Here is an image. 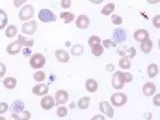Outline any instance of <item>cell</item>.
I'll use <instances>...</instances> for the list:
<instances>
[{
    "mask_svg": "<svg viewBox=\"0 0 160 120\" xmlns=\"http://www.w3.org/2000/svg\"><path fill=\"white\" fill-rule=\"evenodd\" d=\"M127 46H120L119 48H118L117 49V53L118 54H119L120 56H122V57H124V56H125V52H126V50H127Z\"/></svg>",
    "mask_w": 160,
    "mask_h": 120,
    "instance_id": "44",
    "label": "cell"
},
{
    "mask_svg": "<svg viewBox=\"0 0 160 120\" xmlns=\"http://www.w3.org/2000/svg\"><path fill=\"white\" fill-rule=\"evenodd\" d=\"M7 24H8V15L4 10L0 9V30L5 29Z\"/></svg>",
    "mask_w": 160,
    "mask_h": 120,
    "instance_id": "27",
    "label": "cell"
},
{
    "mask_svg": "<svg viewBox=\"0 0 160 120\" xmlns=\"http://www.w3.org/2000/svg\"><path fill=\"white\" fill-rule=\"evenodd\" d=\"M8 110H9V105L8 104H7L6 102H0V114H3Z\"/></svg>",
    "mask_w": 160,
    "mask_h": 120,
    "instance_id": "39",
    "label": "cell"
},
{
    "mask_svg": "<svg viewBox=\"0 0 160 120\" xmlns=\"http://www.w3.org/2000/svg\"><path fill=\"white\" fill-rule=\"evenodd\" d=\"M111 21H112V24L119 26L123 23V18L120 15L114 14V15H111Z\"/></svg>",
    "mask_w": 160,
    "mask_h": 120,
    "instance_id": "35",
    "label": "cell"
},
{
    "mask_svg": "<svg viewBox=\"0 0 160 120\" xmlns=\"http://www.w3.org/2000/svg\"><path fill=\"white\" fill-rule=\"evenodd\" d=\"M7 71V67L5 64H3L2 62H0V78H3L6 74Z\"/></svg>",
    "mask_w": 160,
    "mask_h": 120,
    "instance_id": "41",
    "label": "cell"
},
{
    "mask_svg": "<svg viewBox=\"0 0 160 120\" xmlns=\"http://www.w3.org/2000/svg\"><path fill=\"white\" fill-rule=\"evenodd\" d=\"M101 42H102L101 45L103 47H106V48H111V47H115L116 46V44H114L113 40L111 39H104Z\"/></svg>",
    "mask_w": 160,
    "mask_h": 120,
    "instance_id": "37",
    "label": "cell"
},
{
    "mask_svg": "<svg viewBox=\"0 0 160 120\" xmlns=\"http://www.w3.org/2000/svg\"><path fill=\"white\" fill-rule=\"evenodd\" d=\"M90 51H92V55L96 56V57H99L104 52V47L101 45V44H95L92 47H90Z\"/></svg>",
    "mask_w": 160,
    "mask_h": 120,
    "instance_id": "28",
    "label": "cell"
},
{
    "mask_svg": "<svg viewBox=\"0 0 160 120\" xmlns=\"http://www.w3.org/2000/svg\"><path fill=\"white\" fill-rule=\"evenodd\" d=\"M111 84L115 90H122L124 88V80H123V72L122 71H116L111 79Z\"/></svg>",
    "mask_w": 160,
    "mask_h": 120,
    "instance_id": "5",
    "label": "cell"
},
{
    "mask_svg": "<svg viewBox=\"0 0 160 120\" xmlns=\"http://www.w3.org/2000/svg\"><path fill=\"white\" fill-rule=\"evenodd\" d=\"M98 107H99V110H100L101 113H103L104 115H106L109 118H113L114 117L113 107L108 102H105V101L100 102Z\"/></svg>",
    "mask_w": 160,
    "mask_h": 120,
    "instance_id": "8",
    "label": "cell"
},
{
    "mask_svg": "<svg viewBox=\"0 0 160 120\" xmlns=\"http://www.w3.org/2000/svg\"><path fill=\"white\" fill-rule=\"evenodd\" d=\"M22 50V44H20V41L17 39L15 41H12L7 45L6 47V52L10 55H16L19 54Z\"/></svg>",
    "mask_w": 160,
    "mask_h": 120,
    "instance_id": "11",
    "label": "cell"
},
{
    "mask_svg": "<svg viewBox=\"0 0 160 120\" xmlns=\"http://www.w3.org/2000/svg\"><path fill=\"white\" fill-rule=\"evenodd\" d=\"M71 4H72V2L70 1V0H62L61 1V6H62V8H64V9L70 8Z\"/></svg>",
    "mask_w": 160,
    "mask_h": 120,
    "instance_id": "42",
    "label": "cell"
},
{
    "mask_svg": "<svg viewBox=\"0 0 160 120\" xmlns=\"http://www.w3.org/2000/svg\"><path fill=\"white\" fill-rule=\"evenodd\" d=\"M54 101L56 102L55 103L57 104H65L68 101H69V93L65 90H59L55 93V97Z\"/></svg>",
    "mask_w": 160,
    "mask_h": 120,
    "instance_id": "10",
    "label": "cell"
},
{
    "mask_svg": "<svg viewBox=\"0 0 160 120\" xmlns=\"http://www.w3.org/2000/svg\"><path fill=\"white\" fill-rule=\"evenodd\" d=\"M134 39L138 42H143L149 39V33L145 29H138L134 33Z\"/></svg>",
    "mask_w": 160,
    "mask_h": 120,
    "instance_id": "14",
    "label": "cell"
},
{
    "mask_svg": "<svg viewBox=\"0 0 160 120\" xmlns=\"http://www.w3.org/2000/svg\"><path fill=\"white\" fill-rule=\"evenodd\" d=\"M46 78V75L43 71H37L33 73V80L38 82V83H41L43 82Z\"/></svg>",
    "mask_w": 160,
    "mask_h": 120,
    "instance_id": "32",
    "label": "cell"
},
{
    "mask_svg": "<svg viewBox=\"0 0 160 120\" xmlns=\"http://www.w3.org/2000/svg\"><path fill=\"white\" fill-rule=\"evenodd\" d=\"M147 72H148V75L149 78H154V77L157 76L159 73V67L157 64H155V63H150V64L148 66Z\"/></svg>",
    "mask_w": 160,
    "mask_h": 120,
    "instance_id": "21",
    "label": "cell"
},
{
    "mask_svg": "<svg viewBox=\"0 0 160 120\" xmlns=\"http://www.w3.org/2000/svg\"><path fill=\"white\" fill-rule=\"evenodd\" d=\"M132 66V63L130 61V59H128L127 57H122L119 61V67L123 70H129Z\"/></svg>",
    "mask_w": 160,
    "mask_h": 120,
    "instance_id": "31",
    "label": "cell"
},
{
    "mask_svg": "<svg viewBox=\"0 0 160 120\" xmlns=\"http://www.w3.org/2000/svg\"><path fill=\"white\" fill-rule=\"evenodd\" d=\"M90 120H105V117H104L103 115H101V114H96Z\"/></svg>",
    "mask_w": 160,
    "mask_h": 120,
    "instance_id": "46",
    "label": "cell"
},
{
    "mask_svg": "<svg viewBox=\"0 0 160 120\" xmlns=\"http://www.w3.org/2000/svg\"><path fill=\"white\" fill-rule=\"evenodd\" d=\"M83 53V46L82 44H75L71 48V54L74 56H80Z\"/></svg>",
    "mask_w": 160,
    "mask_h": 120,
    "instance_id": "30",
    "label": "cell"
},
{
    "mask_svg": "<svg viewBox=\"0 0 160 120\" xmlns=\"http://www.w3.org/2000/svg\"><path fill=\"white\" fill-rule=\"evenodd\" d=\"M19 19L21 21H29L34 16V8L31 4H26L22 6V8L19 11Z\"/></svg>",
    "mask_w": 160,
    "mask_h": 120,
    "instance_id": "2",
    "label": "cell"
},
{
    "mask_svg": "<svg viewBox=\"0 0 160 120\" xmlns=\"http://www.w3.org/2000/svg\"><path fill=\"white\" fill-rule=\"evenodd\" d=\"M18 40L20 41V44H22V46H25V47H28V48H31L32 45H33V39H27L25 38L22 34H19L18 36Z\"/></svg>",
    "mask_w": 160,
    "mask_h": 120,
    "instance_id": "25",
    "label": "cell"
},
{
    "mask_svg": "<svg viewBox=\"0 0 160 120\" xmlns=\"http://www.w3.org/2000/svg\"><path fill=\"white\" fill-rule=\"evenodd\" d=\"M127 102H128V97L124 93L113 94L110 97V102L115 107H121L123 105L126 104Z\"/></svg>",
    "mask_w": 160,
    "mask_h": 120,
    "instance_id": "4",
    "label": "cell"
},
{
    "mask_svg": "<svg viewBox=\"0 0 160 120\" xmlns=\"http://www.w3.org/2000/svg\"><path fill=\"white\" fill-rule=\"evenodd\" d=\"M40 107L45 110H49L55 107V101L51 96H44L40 100Z\"/></svg>",
    "mask_w": 160,
    "mask_h": 120,
    "instance_id": "12",
    "label": "cell"
},
{
    "mask_svg": "<svg viewBox=\"0 0 160 120\" xmlns=\"http://www.w3.org/2000/svg\"><path fill=\"white\" fill-rule=\"evenodd\" d=\"M152 46H153V42H152L150 39L143 42H141V50L145 54H148L151 51Z\"/></svg>",
    "mask_w": 160,
    "mask_h": 120,
    "instance_id": "23",
    "label": "cell"
},
{
    "mask_svg": "<svg viewBox=\"0 0 160 120\" xmlns=\"http://www.w3.org/2000/svg\"><path fill=\"white\" fill-rule=\"evenodd\" d=\"M18 33V29H17V27L16 26H14V25H10L6 28V31H5V36L7 38H14L17 34Z\"/></svg>",
    "mask_w": 160,
    "mask_h": 120,
    "instance_id": "29",
    "label": "cell"
},
{
    "mask_svg": "<svg viewBox=\"0 0 160 120\" xmlns=\"http://www.w3.org/2000/svg\"><path fill=\"white\" fill-rule=\"evenodd\" d=\"M38 30V23L34 20H30L29 22H26L22 26V33L25 34L32 36Z\"/></svg>",
    "mask_w": 160,
    "mask_h": 120,
    "instance_id": "7",
    "label": "cell"
},
{
    "mask_svg": "<svg viewBox=\"0 0 160 120\" xmlns=\"http://www.w3.org/2000/svg\"><path fill=\"white\" fill-rule=\"evenodd\" d=\"M105 68H106V70H107L108 72H113L114 70H115L114 65H113V64H111V63H109V64H107Z\"/></svg>",
    "mask_w": 160,
    "mask_h": 120,
    "instance_id": "47",
    "label": "cell"
},
{
    "mask_svg": "<svg viewBox=\"0 0 160 120\" xmlns=\"http://www.w3.org/2000/svg\"><path fill=\"white\" fill-rule=\"evenodd\" d=\"M11 110L13 111L12 113H20L25 110V103L23 101H14L11 104Z\"/></svg>",
    "mask_w": 160,
    "mask_h": 120,
    "instance_id": "17",
    "label": "cell"
},
{
    "mask_svg": "<svg viewBox=\"0 0 160 120\" xmlns=\"http://www.w3.org/2000/svg\"><path fill=\"white\" fill-rule=\"evenodd\" d=\"M89 102H90V97H81L79 102H78V107L82 110H86L89 107Z\"/></svg>",
    "mask_w": 160,
    "mask_h": 120,
    "instance_id": "24",
    "label": "cell"
},
{
    "mask_svg": "<svg viewBox=\"0 0 160 120\" xmlns=\"http://www.w3.org/2000/svg\"><path fill=\"white\" fill-rule=\"evenodd\" d=\"M11 117L15 120H30L32 117V113L28 110H24L20 113H12Z\"/></svg>",
    "mask_w": 160,
    "mask_h": 120,
    "instance_id": "19",
    "label": "cell"
},
{
    "mask_svg": "<svg viewBox=\"0 0 160 120\" xmlns=\"http://www.w3.org/2000/svg\"><path fill=\"white\" fill-rule=\"evenodd\" d=\"M38 19L42 23H50V22H56L57 16L51 11L50 9H41L38 12Z\"/></svg>",
    "mask_w": 160,
    "mask_h": 120,
    "instance_id": "3",
    "label": "cell"
},
{
    "mask_svg": "<svg viewBox=\"0 0 160 120\" xmlns=\"http://www.w3.org/2000/svg\"><path fill=\"white\" fill-rule=\"evenodd\" d=\"M0 120H6L5 117H2V116H0Z\"/></svg>",
    "mask_w": 160,
    "mask_h": 120,
    "instance_id": "50",
    "label": "cell"
},
{
    "mask_svg": "<svg viewBox=\"0 0 160 120\" xmlns=\"http://www.w3.org/2000/svg\"><path fill=\"white\" fill-rule=\"evenodd\" d=\"M89 23H90L89 18L87 15H85V14H82V15H80L77 18V20H76V26H77V28L80 30L88 29Z\"/></svg>",
    "mask_w": 160,
    "mask_h": 120,
    "instance_id": "13",
    "label": "cell"
},
{
    "mask_svg": "<svg viewBox=\"0 0 160 120\" xmlns=\"http://www.w3.org/2000/svg\"><path fill=\"white\" fill-rule=\"evenodd\" d=\"M46 63V58L41 53H34L30 58V65L32 69H41Z\"/></svg>",
    "mask_w": 160,
    "mask_h": 120,
    "instance_id": "1",
    "label": "cell"
},
{
    "mask_svg": "<svg viewBox=\"0 0 160 120\" xmlns=\"http://www.w3.org/2000/svg\"><path fill=\"white\" fill-rule=\"evenodd\" d=\"M111 39L113 40V42L115 44H123V42L126 41V39H127V34L124 29L119 28V29L114 30V32L112 33V39Z\"/></svg>",
    "mask_w": 160,
    "mask_h": 120,
    "instance_id": "6",
    "label": "cell"
},
{
    "mask_svg": "<svg viewBox=\"0 0 160 120\" xmlns=\"http://www.w3.org/2000/svg\"><path fill=\"white\" fill-rule=\"evenodd\" d=\"M152 102L155 105V107H160V95L159 94H156L154 97H153V100H152Z\"/></svg>",
    "mask_w": 160,
    "mask_h": 120,
    "instance_id": "43",
    "label": "cell"
},
{
    "mask_svg": "<svg viewBox=\"0 0 160 120\" xmlns=\"http://www.w3.org/2000/svg\"><path fill=\"white\" fill-rule=\"evenodd\" d=\"M85 87L88 93H94L98 89V84H97V82L94 79H88L86 81Z\"/></svg>",
    "mask_w": 160,
    "mask_h": 120,
    "instance_id": "18",
    "label": "cell"
},
{
    "mask_svg": "<svg viewBox=\"0 0 160 120\" xmlns=\"http://www.w3.org/2000/svg\"><path fill=\"white\" fill-rule=\"evenodd\" d=\"M22 51H23V53H24V55L26 56V57H28V56H30V55H31V53H32L31 48H28V47H25Z\"/></svg>",
    "mask_w": 160,
    "mask_h": 120,
    "instance_id": "45",
    "label": "cell"
},
{
    "mask_svg": "<svg viewBox=\"0 0 160 120\" xmlns=\"http://www.w3.org/2000/svg\"><path fill=\"white\" fill-rule=\"evenodd\" d=\"M55 57L61 63H67L70 60V54L67 51L63 50V49H57L55 51Z\"/></svg>",
    "mask_w": 160,
    "mask_h": 120,
    "instance_id": "16",
    "label": "cell"
},
{
    "mask_svg": "<svg viewBox=\"0 0 160 120\" xmlns=\"http://www.w3.org/2000/svg\"><path fill=\"white\" fill-rule=\"evenodd\" d=\"M25 3H26L25 0H21V1H14L13 2V4H14V6H15V7H21Z\"/></svg>",
    "mask_w": 160,
    "mask_h": 120,
    "instance_id": "48",
    "label": "cell"
},
{
    "mask_svg": "<svg viewBox=\"0 0 160 120\" xmlns=\"http://www.w3.org/2000/svg\"><path fill=\"white\" fill-rule=\"evenodd\" d=\"M60 19L64 21V24H70L75 20V15L71 12H62L60 14Z\"/></svg>",
    "mask_w": 160,
    "mask_h": 120,
    "instance_id": "26",
    "label": "cell"
},
{
    "mask_svg": "<svg viewBox=\"0 0 160 120\" xmlns=\"http://www.w3.org/2000/svg\"><path fill=\"white\" fill-rule=\"evenodd\" d=\"M115 7H116L115 4L112 3V2L107 3L106 5H104V6L102 7V9H101V11H100L101 15H104V16H109V15H111V14H112V13L114 12Z\"/></svg>",
    "mask_w": 160,
    "mask_h": 120,
    "instance_id": "22",
    "label": "cell"
},
{
    "mask_svg": "<svg viewBox=\"0 0 160 120\" xmlns=\"http://www.w3.org/2000/svg\"><path fill=\"white\" fill-rule=\"evenodd\" d=\"M152 25H153L154 28L156 29H159L160 28V16L159 15H155L152 19Z\"/></svg>",
    "mask_w": 160,
    "mask_h": 120,
    "instance_id": "40",
    "label": "cell"
},
{
    "mask_svg": "<svg viewBox=\"0 0 160 120\" xmlns=\"http://www.w3.org/2000/svg\"><path fill=\"white\" fill-rule=\"evenodd\" d=\"M56 113H57L58 117H65L68 114V108L66 107H59L57 108Z\"/></svg>",
    "mask_w": 160,
    "mask_h": 120,
    "instance_id": "36",
    "label": "cell"
},
{
    "mask_svg": "<svg viewBox=\"0 0 160 120\" xmlns=\"http://www.w3.org/2000/svg\"><path fill=\"white\" fill-rule=\"evenodd\" d=\"M156 93V86L154 83L148 82L142 86V94L145 97H151Z\"/></svg>",
    "mask_w": 160,
    "mask_h": 120,
    "instance_id": "15",
    "label": "cell"
},
{
    "mask_svg": "<svg viewBox=\"0 0 160 120\" xmlns=\"http://www.w3.org/2000/svg\"><path fill=\"white\" fill-rule=\"evenodd\" d=\"M32 91L33 95L38 97H44L49 91V87L46 84H38L36 86H33L32 89Z\"/></svg>",
    "mask_w": 160,
    "mask_h": 120,
    "instance_id": "9",
    "label": "cell"
},
{
    "mask_svg": "<svg viewBox=\"0 0 160 120\" xmlns=\"http://www.w3.org/2000/svg\"><path fill=\"white\" fill-rule=\"evenodd\" d=\"M137 55V50L135 47H130V48H127L126 52H125V56L124 57H127L128 59H133L136 57Z\"/></svg>",
    "mask_w": 160,
    "mask_h": 120,
    "instance_id": "33",
    "label": "cell"
},
{
    "mask_svg": "<svg viewBox=\"0 0 160 120\" xmlns=\"http://www.w3.org/2000/svg\"><path fill=\"white\" fill-rule=\"evenodd\" d=\"M88 42V45H89L90 47H92V46H94L95 44H101V39H100L98 36H92V37H89Z\"/></svg>",
    "mask_w": 160,
    "mask_h": 120,
    "instance_id": "34",
    "label": "cell"
},
{
    "mask_svg": "<svg viewBox=\"0 0 160 120\" xmlns=\"http://www.w3.org/2000/svg\"><path fill=\"white\" fill-rule=\"evenodd\" d=\"M144 116H145L144 118L147 119V120H150V119H151V114L149 113V112H148V115L147 113H145V114H144Z\"/></svg>",
    "mask_w": 160,
    "mask_h": 120,
    "instance_id": "49",
    "label": "cell"
},
{
    "mask_svg": "<svg viewBox=\"0 0 160 120\" xmlns=\"http://www.w3.org/2000/svg\"><path fill=\"white\" fill-rule=\"evenodd\" d=\"M133 75H132L130 72H123V80H124V83H131L133 81Z\"/></svg>",
    "mask_w": 160,
    "mask_h": 120,
    "instance_id": "38",
    "label": "cell"
},
{
    "mask_svg": "<svg viewBox=\"0 0 160 120\" xmlns=\"http://www.w3.org/2000/svg\"><path fill=\"white\" fill-rule=\"evenodd\" d=\"M3 85L6 89L14 90L17 86V79L14 78V77H7L3 80Z\"/></svg>",
    "mask_w": 160,
    "mask_h": 120,
    "instance_id": "20",
    "label": "cell"
}]
</instances>
